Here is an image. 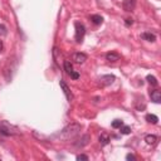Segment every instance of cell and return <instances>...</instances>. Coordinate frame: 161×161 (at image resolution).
<instances>
[{"label": "cell", "mask_w": 161, "mask_h": 161, "mask_svg": "<svg viewBox=\"0 0 161 161\" xmlns=\"http://www.w3.org/2000/svg\"><path fill=\"white\" fill-rule=\"evenodd\" d=\"M79 133H80V125L79 124H71V125L66 126L63 130H60L58 133H55L53 137L58 138V140H62V141H67V140L74 138Z\"/></svg>", "instance_id": "1"}, {"label": "cell", "mask_w": 161, "mask_h": 161, "mask_svg": "<svg viewBox=\"0 0 161 161\" xmlns=\"http://www.w3.org/2000/svg\"><path fill=\"white\" fill-rule=\"evenodd\" d=\"M0 133L4 136H13V135H19L20 131L18 127L10 125L7 121H0Z\"/></svg>", "instance_id": "2"}, {"label": "cell", "mask_w": 161, "mask_h": 161, "mask_svg": "<svg viewBox=\"0 0 161 161\" xmlns=\"http://www.w3.org/2000/svg\"><path fill=\"white\" fill-rule=\"evenodd\" d=\"M74 28H76V40H77V43H82V40L85 38V34H86V28L82 23H79V22H76L74 23Z\"/></svg>", "instance_id": "3"}, {"label": "cell", "mask_w": 161, "mask_h": 161, "mask_svg": "<svg viewBox=\"0 0 161 161\" xmlns=\"http://www.w3.org/2000/svg\"><path fill=\"white\" fill-rule=\"evenodd\" d=\"M115 79L116 78H115L113 74H105V76H101L98 78V83L102 87H107V86H111L115 82Z\"/></svg>", "instance_id": "4"}, {"label": "cell", "mask_w": 161, "mask_h": 161, "mask_svg": "<svg viewBox=\"0 0 161 161\" xmlns=\"http://www.w3.org/2000/svg\"><path fill=\"white\" fill-rule=\"evenodd\" d=\"M59 86H60V88H62V91H63V93H64L67 101H69V102H71V101L73 99V94H72V92H71V88L67 86V83L64 82V80H60Z\"/></svg>", "instance_id": "5"}, {"label": "cell", "mask_w": 161, "mask_h": 161, "mask_svg": "<svg viewBox=\"0 0 161 161\" xmlns=\"http://www.w3.org/2000/svg\"><path fill=\"white\" fill-rule=\"evenodd\" d=\"M122 7H124L125 11H133L135 7H136V0H124Z\"/></svg>", "instance_id": "6"}, {"label": "cell", "mask_w": 161, "mask_h": 161, "mask_svg": "<svg viewBox=\"0 0 161 161\" xmlns=\"http://www.w3.org/2000/svg\"><path fill=\"white\" fill-rule=\"evenodd\" d=\"M73 60H74L76 63H78V64L85 63L86 60H87V54H86V53H80V52L74 53V54H73Z\"/></svg>", "instance_id": "7"}, {"label": "cell", "mask_w": 161, "mask_h": 161, "mask_svg": "<svg viewBox=\"0 0 161 161\" xmlns=\"http://www.w3.org/2000/svg\"><path fill=\"white\" fill-rule=\"evenodd\" d=\"M89 140H91V137L88 135H85V136L80 137V140H78L77 142H74V146L76 147H83L89 142Z\"/></svg>", "instance_id": "8"}, {"label": "cell", "mask_w": 161, "mask_h": 161, "mask_svg": "<svg viewBox=\"0 0 161 161\" xmlns=\"http://www.w3.org/2000/svg\"><path fill=\"white\" fill-rule=\"evenodd\" d=\"M150 97H151V101L155 103H160L161 102V92L159 89H155V91H151L150 92Z\"/></svg>", "instance_id": "9"}, {"label": "cell", "mask_w": 161, "mask_h": 161, "mask_svg": "<svg viewBox=\"0 0 161 161\" xmlns=\"http://www.w3.org/2000/svg\"><path fill=\"white\" fill-rule=\"evenodd\" d=\"M106 59L108 60V62H117V60H120L121 59V55L118 54V53H116V52H108L107 54H106Z\"/></svg>", "instance_id": "10"}, {"label": "cell", "mask_w": 161, "mask_h": 161, "mask_svg": "<svg viewBox=\"0 0 161 161\" xmlns=\"http://www.w3.org/2000/svg\"><path fill=\"white\" fill-rule=\"evenodd\" d=\"M89 19H91V22H92L93 24H96V25H101V24L103 23V18L101 16V15H97V14L91 15Z\"/></svg>", "instance_id": "11"}, {"label": "cell", "mask_w": 161, "mask_h": 161, "mask_svg": "<svg viewBox=\"0 0 161 161\" xmlns=\"http://www.w3.org/2000/svg\"><path fill=\"white\" fill-rule=\"evenodd\" d=\"M141 38H142L144 40H147V42H155L156 40V35L152 34V33H149V32H145L141 34Z\"/></svg>", "instance_id": "12"}, {"label": "cell", "mask_w": 161, "mask_h": 161, "mask_svg": "<svg viewBox=\"0 0 161 161\" xmlns=\"http://www.w3.org/2000/svg\"><path fill=\"white\" fill-rule=\"evenodd\" d=\"M99 144L102 145V146H106V145H108V142H110V136L108 135H106V133H101V136H99Z\"/></svg>", "instance_id": "13"}, {"label": "cell", "mask_w": 161, "mask_h": 161, "mask_svg": "<svg viewBox=\"0 0 161 161\" xmlns=\"http://www.w3.org/2000/svg\"><path fill=\"white\" fill-rule=\"evenodd\" d=\"M146 121L149 124H152V125H156L157 122H159V117L156 116V115H151V113H149V115H146Z\"/></svg>", "instance_id": "14"}, {"label": "cell", "mask_w": 161, "mask_h": 161, "mask_svg": "<svg viewBox=\"0 0 161 161\" xmlns=\"http://www.w3.org/2000/svg\"><path fill=\"white\" fill-rule=\"evenodd\" d=\"M145 141L147 145H155L157 142V137L155 135H146L145 136Z\"/></svg>", "instance_id": "15"}, {"label": "cell", "mask_w": 161, "mask_h": 161, "mask_svg": "<svg viewBox=\"0 0 161 161\" xmlns=\"http://www.w3.org/2000/svg\"><path fill=\"white\" fill-rule=\"evenodd\" d=\"M146 80H147V82H149L151 86H155V87L159 85L157 79H156V77H154V76H151V74H149V76L146 77Z\"/></svg>", "instance_id": "16"}, {"label": "cell", "mask_w": 161, "mask_h": 161, "mask_svg": "<svg viewBox=\"0 0 161 161\" xmlns=\"http://www.w3.org/2000/svg\"><path fill=\"white\" fill-rule=\"evenodd\" d=\"M64 71L67 72V74H71V72L73 71V66H72V63L69 62V60H66L64 62Z\"/></svg>", "instance_id": "17"}, {"label": "cell", "mask_w": 161, "mask_h": 161, "mask_svg": "<svg viewBox=\"0 0 161 161\" xmlns=\"http://www.w3.org/2000/svg\"><path fill=\"white\" fill-rule=\"evenodd\" d=\"M120 132L122 133V135H128V133H131V127L130 126H125V125H122L120 127Z\"/></svg>", "instance_id": "18"}, {"label": "cell", "mask_w": 161, "mask_h": 161, "mask_svg": "<svg viewBox=\"0 0 161 161\" xmlns=\"http://www.w3.org/2000/svg\"><path fill=\"white\" fill-rule=\"evenodd\" d=\"M122 125H124V121H121V120H115L112 122V127L113 128H120Z\"/></svg>", "instance_id": "19"}, {"label": "cell", "mask_w": 161, "mask_h": 161, "mask_svg": "<svg viewBox=\"0 0 161 161\" xmlns=\"http://www.w3.org/2000/svg\"><path fill=\"white\" fill-rule=\"evenodd\" d=\"M7 34H8L7 27H5L4 24H0V35H2V37H4V35H7Z\"/></svg>", "instance_id": "20"}, {"label": "cell", "mask_w": 161, "mask_h": 161, "mask_svg": "<svg viewBox=\"0 0 161 161\" xmlns=\"http://www.w3.org/2000/svg\"><path fill=\"white\" fill-rule=\"evenodd\" d=\"M69 76H71L72 79H78V78H79V73H78V72H74V71H72Z\"/></svg>", "instance_id": "21"}, {"label": "cell", "mask_w": 161, "mask_h": 161, "mask_svg": "<svg viewBox=\"0 0 161 161\" xmlns=\"http://www.w3.org/2000/svg\"><path fill=\"white\" fill-rule=\"evenodd\" d=\"M125 24H126V27L132 25V24H133V19H132V18H127V19L125 20Z\"/></svg>", "instance_id": "22"}, {"label": "cell", "mask_w": 161, "mask_h": 161, "mask_svg": "<svg viewBox=\"0 0 161 161\" xmlns=\"http://www.w3.org/2000/svg\"><path fill=\"white\" fill-rule=\"evenodd\" d=\"M76 159H77L78 161H80V160H86V161H87V160H88V156H87V155H83V154H82V155H78V156H77Z\"/></svg>", "instance_id": "23"}, {"label": "cell", "mask_w": 161, "mask_h": 161, "mask_svg": "<svg viewBox=\"0 0 161 161\" xmlns=\"http://www.w3.org/2000/svg\"><path fill=\"white\" fill-rule=\"evenodd\" d=\"M126 160H128V161H135L136 157H135L132 154H127V155H126Z\"/></svg>", "instance_id": "24"}, {"label": "cell", "mask_w": 161, "mask_h": 161, "mask_svg": "<svg viewBox=\"0 0 161 161\" xmlns=\"http://www.w3.org/2000/svg\"><path fill=\"white\" fill-rule=\"evenodd\" d=\"M3 48H4V46H3V42H2V40H0V53L3 52Z\"/></svg>", "instance_id": "25"}]
</instances>
